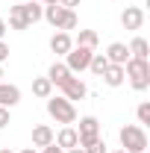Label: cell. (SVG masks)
<instances>
[{
  "instance_id": "10",
  "label": "cell",
  "mask_w": 150,
  "mask_h": 153,
  "mask_svg": "<svg viewBox=\"0 0 150 153\" xmlns=\"http://www.w3.org/2000/svg\"><path fill=\"white\" fill-rule=\"evenodd\" d=\"M103 56H106L109 65H124V62L130 59V50H127V44H124V41H112V44L106 47V53H103Z\"/></svg>"
},
{
  "instance_id": "23",
  "label": "cell",
  "mask_w": 150,
  "mask_h": 153,
  "mask_svg": "<svg viewBox=\"0 0 150 153\" xmlns=\"http://www.w3.org/2000/svg\"><path fill=\"white\" fill-rule=\"evenodd\" d=\"M135 118H138V124H150V103H138V109H135Z\"/></svg>"
},
{
  "instance_id": "15",
  "label": "cell",
  "mask_w": 150,
  "mask_h": 153,
  "mask_svg": "<svg viewBox=\"0 0 150 153\" xmlns=\"http://www.w3.org/2000/svg\"><path fill=\"white\" fill-rule=\"evenodd\" d=\"M62 150H71V147H79V135H76V130L74 127H62L59 130V135L53 138Z\"/></svg>"
},
{
  "instance_id": "33",
  "label": "cell",
  "mask_w": 150,
  "mask_h": 153,
  "mask_svg": "<svg viewBox=\"0 0 150 153\" xmlns=\"http://www.w3.org/2000/svg\"><path fill=\"white\" fill-rule=\"evenodd\" d=\"M0 153H12V150H9V147H3V150H0Z\"/></svg>"
},
{
  "instance_id": "25",
  "label": "cell",
  "mask_w": 150,
  "mask_h": 153,
  "mask_svg": "<svg viewBox=\"0 0 150 153\" xmlns=\"http://www.w3.org/2000/svg\"><path fill=\"white\" fill-rule=\"evenodd\" d=\"M6 127H9V109L0 106V130H6Z\"/></svg>"
},
{
  "instance_id": "3",
  "label": "cell",
  "mask_w": 150,
  "mask_h": 153,
  "mask_svg": "<svg viewBox=\"0 0 150 153\" xmlns=\"http://www.w3.org/2000/svg\"><path fill=\"white\" fill-rule=\"evenodd\" d=\"M47 115L56 121V124H65V127H71L76 121V109H74V103L68 100V97H62V94H50L47 97Z\"/></svg>"
},
{
  "instance_id": "13",
  "label": "cell",
  "mask_w": 150,
  "mask_h": 153,
  "mask_svg": "<svg viewBox=\"0 0 150 153\" xmlns=\"http://www.w3.org/2000/svg\"><path fill=\"white\" fill-rule=\"evenodd\" d=\"M103 82H106L109 88H121V85L127 82V74H124V65H109V68L103 71Z\"/></svg>"
},
{
  "instance_id": "16",
  "label": "cell",
  "mask_w": 150,
  "mask_h": 153,
  "mask_svg": "<svg viewBox=\"0 0 150 153\" xmlns=\"http://www.w3.org/2000/svg\"><path fill=\"white\" fill-rule=\"evenodd\" d=\"M68 76H74V74L68 71V65H65V62H53V65H50V71H47V79H50L56 88L68 79Z\"/></svg>"
},
{
  "instance_id": "7",
  "label": "cell",
  "mask_w": 150,
  "mask_h": 153,
  "mask_svg": "<svg viewBox=\"0 0 150 153\" xmlns=\"http://www.w3.org/2000/svg\"><path fill=\"white\" fill-rule=\"evenodd\" d=\"M141 24H144L141 6H127V9L121 12V27H124V30H141Z\"/></svg>"
},
{
  "instance_id": "1",
  "label": "cell",
  "mask_w": 150,
  "mask_h": 153,
  "mask_svg": "<svg viewBox=\"0 0 150 153\" xmlns=\"http://www.w3.org/2000/svg\"><path fill=\"white\" fill-rule=\"evenodd\" d=\"M124 74L130 79V85L135 91H147L150 88V59H127L124 62Z\"/></svg>"
},
{
  "instance_id": "31",
  "label": "cell",
  "mask_w": 150,
  "mask_h": 153,
  "mask_svg": "<svg viewBox=\"0 0 150 153\" xmlns=\"http://www.w3.org/2000/svg\"><path fill=\"white\" fill-rule=\"evenodd\" d=\"M21 153H38V150H36V147H24Z\"/></svg>"
},
{
  "instance_id": "22",
  "label": "cell",
  "mask_w": 150,
  "mask_h": 153,
  "mask_svg": "<svg viewBox=\"0 0 150 153\" xmlns=\"http://www.w3.org/2000/svg\"><path fill=\"white\" fill-rule=\"evenodd\" d=\"M76 27H79L76 12H71V9H68V15H65V21H62V33H71V30H76Z\"/></svg>"
},
{
  "instance_id": "14",
  "label": "cell",
  "mask_w": 150,
  "mask_h": 153,
  "mask_svg": "<svg viewBox=\"0 0 150 153\" xmlns=\"http://www.w3.org/2000/svg\"><path fill=\"white\" fill-rule=\"evenodd\" d=\"M53 138H56V133H53L47 124L33 127V147H47V144H53Z\"/></svg>"
},
{
  "instance_id": "9",
  "label": "cell",
  "mask_w": 150,
  "mask_h": 153,
  "mask_svg": "<svg viewBox=\"0 0 150 153\" xmlns=\"http://www.w3.org/2000/svg\"><path fill=\"white\" fill-rule=\"evenodd\" d=\"M21 103V88L12 82H0V106L3 109H12Z\"/></svg>"
},
{
  "instance_id": "6",
  "label": "cell",
  "mask_w": 150,
  "mask_h": 153,
  "mask_svg": "<svg viewBox=\"0 0 150 153\" xmlns=\"http://www.w3.org/2000/svg\"><path fill=\"white\" fill-rule=\"evenodd\" d=\"M59 88H62V97H68L71 103H74V100H82V97L88 94V85H85L79 76H68Z\"/></svg>"
},
{
  "instance_id": "5",
  "label": "cell",
  "mask_w": 150,
  "mask_h": 153,
  "mask_svg": "<svg viewBox=\"0 0 150 153\" xmlns=\"http://www.w3.org/2000/svg\"><path fill=\"white\" fill-rule=\"evenodd\" d=\"M76 135H79V147H88L94 138H100V121H97L94 115H82Z\"/></svg>"
},
{
  "instance_id": "18",
  "label": "cell",
  "mask_w": 150,
  "mask_h": 153,
  "mask_svg": "<svg viewBox=\"0 0 150 153\" xmlns=\"http://www.w3.org/2000/svg\"><path fill=\"white\" fill-rule=\"evenodd\" d=\"M33 94L41 97V100H47V97L53 94V82H50L47 76H36V79H33Z\"/></svg>"
},
{
  "instance_id": "30",
  "label": "cell",
  "mask_w": 150,
  "mask_h": 153,
  "mask_svg": "<svg viewBox=\"0 0 150 153\" xmlns=\"http://www.w3.org/2000/svg\"><path fill=\"white\" fill-rule=\"evenodd\" d=\"M36 3H41V6H53V3H59V0H36Z\"/></svg>"
},
{
  "instance_id": "12",
  "label": "cell",
  "mask_w": 150,
  "mask_h": 153,
  "mask_svg": "<svg viewBox=\"0 0 150 153\" xmlns=\"http://www.w3.org/2000/svg\"><path fill=\"white\" fill-rule=\"evenodd\" d=\"M65 15H68V9H65V6H59V3H53V6H44V12H41V18L47 21L50 27H56V30H62V21H65Z\"/></svg>"
},
{
  "instance_id": "26",
  "label": "cell",
  "mask_w": 150,
  "mask_h": 153,
  "mask_svg": "<svg viewBox=\"0 0 150 153\" xmlns=\"http://www.w3.org/2000/svg\"><path fill=\"white\" fill-rule=\"evenodd\" d=\"M79 3H82V0H59V6H65V9H71V12H74Z\"/></svg>"
},
{
  "instance_id": "34",
  "label": "cell",
  "mask_w": 150,
  "mask_h": 153,
  "mask_svg": "<svg viewBox=\"0 0 150 153\" xmlns=\"http://www.w3.org/2000/svg\"><path fill=\"white\" fill-rule=\"evenodd\" d=\"M0 76H3V65H0Z\"/></svg>"
},
{
  "instance_id": "8",
  "label": "cell",
  "mask_w": 150,
  "mask_h": 153,
  "mask_svg": "<svg viewBox=\"0 0 150 153\" xmlns=\"http://www.w3.org/2000/svg\"><path fill=\"white\" fill-rule=\"evenodd\" d=\"M18 12H21V18L27 21V27H33V24H38V21H41L44 6H41V3H36V0H27V3H18Z\"/></svg>"
},
{
  "instance_id": "28",
  "label": "cell",
  "mask_w": 150,
  "mask_h": 153,
  "mask_svg": "<svg viewBox=\"0 0 150 153\" xmlns=\"http://www.w3.org/2000/svg\"><path fill=\"white\" fill-rule=\"evenodd\" d=\"M41 153H65V150H62V147H59L56 141H53V144H47V147H41Z\"/></svg>"
},
{
  "instance_id": "32",
  "label": "cell",
  "mask_w": 150,
  "mask_h": 153,
  "mask_svg": "<svg viewBox=\"0 0 150 153\" xmlns=\"http://www.w3.org/2000/svg\"><path fill=\"white\" fill-rule=\"evenodd\" d=\"M68 153H85V150H82V147H71Z\"/></svg>"
},
{
  "instance_id": "19",
  "label": "cell",
  "mask_w": 150,
  "mask_h": 153,
  "mask_svg": "<svg viewBox=\"0 0 150 153\" xmlns=\"http://www.w3.org/2000/svg\"><path fill=\"white\" fill-rule=\"evenodd\" d=\"M76 44L94 50V47H97V33H94V30H79V33H76Z\"/></svg>"
},
{
  "instance_id": "17",
  "label": "cell",
  "mask_w": 150,
  "mask_h": 153,
  "mask_svg": "<svg viewBox=\"0 0 150 153\" xmlns=\"http://www.w3.org/2000/svg\"><path fill=\"white\" fill-rule=\"evenodd\" d=\"M130 56L132 59H150V44H147V38H141V36H135L130 41Z\"/></svg>"
},
{
  "instance_id": "4",
  "label": "cell",
  "mask_w": 150,
  "mask_h": 153,
  "mask_svg": "<svg viewBox=\"0 0 150 153\" xmlns=\"http://www.w3.org/2000/svg\"><path fill=\"white\" fill-rule=\"evenodd\" d=\"M91 53H94V50H88V47H79V44H74V47H71V50L65 53V65H68V71H71V74L88 71Z\"/></svg>"
},
{
  "instance_id": "2",
  "label": "cell",
  "mask_w": 150,
  "mask_h": 153,
  "mask_svg": "<svg viewBox=\"0 0 150 153\" xmlns=\"http://www.w3.org/2000/svg\"><path fill=\"white\" fill-rule=\"evenodd\" d=\"M121 150L127 153H147V133H144V127H138V124H127V127H121Z\"/></svg>"
},
{
  "instance_id": "27",
  "label": "cell",
  "mask_w": 150,
  "mask_h": 153,
  "mask_svg": "<svg viewBox=\"0 0 150 153\" xmlns=\"http://www.w3.org/2000/svg\"><path fill=\"white\" fill-rule=\"evenodd\" d=\"M6 59H9V44H6V41H0V65H3Z\"/></svg>"
},
{
  "instance_id": "11",
  "label": "cell",
  "mask_w": 150,
  "mask_h": 153,
  "mask_svg": "<svg viewBox=\"0 0 150 153\" xmlns=\"http://www.w3.org/2000/svg\"><path fill=\"white\" fill-rule=\"evenodd\" d=\"M74 47V38H71V33H53V38H50V50L56 53V56H65L68 50Z\"/></svg>"
},
{
  "instance_id": "35",
  "label": "cell",
  "mask_w": 150,
  "mask_h": 153,
  "mask_svg": "<svg viewBox=\"0 0 150 153\" xmlns=\"http://www.w3.org/2000/svg\"><path fill=\"white\" fill-rule=\"evenodd\" d=\"M115 153H127V150H115Z\"/></svg>"
},
{
  "instance_id": "20",
  "label": "cell",
  "mask_w": 150,
  "mask_h": 153,
  "mask_svg": "<svg viewBox=\"0 0 150 153\" xmlns=\"http://www.w3.org/2000/svg\"><path fill=\"white\" fill-rule=\"evenodd\" d=\"M109 68V62H106V56L103 53H91V62H88V71H91L94 76H103V71Z\"/></svg>"
},
{
  "instance_id": "29",
  "label": "cell",
  "mask_w": 150,
  "mask_h": 153,
  "mask_svg": "<svg viewBox=\"0 0 150 153\" xmlns=\"http://www.w3.org/2000/svg\"><path fill=\"white\" fill-rule=\"evenodd\" d=\"M3 36H6V21L0 18V41H3Z\"/></svg>"
},
{
  "instance_id": "21",
  "label": "cell",
  "mask_w": 150,
  "mask_h": 153,
  "mask_svg": "<svg viewBox=\"0 0 150 153\" xmlns=\"http://www.w3.org/2000/svg\"><path fill=\"white\" fill-rule=\"evenodd\" d=\"M9 27H12V30H18V33H24V30H30V27H27V21L21 18L18 6H12V9H9Z\"/></svg>"
},
{
  "instance_id": "24",
  "label": "cell",
  "mask_w": 150,
  "mask_h": 153,
  "mask_svg": "<svg viewBox=\"0 0 150 153\" xmlns=\"http://www.w3.org/2000/svg\"><path fill=\"white\" fill-rule=\"evenodd\" d=\"M82 150H85V153H106V141H103V138H94L91 144L82 147Z\"/></svg>"
}]
</instances>
